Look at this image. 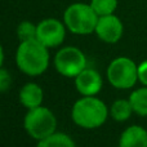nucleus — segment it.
<instances>
[{
	"label": "nucleus",
	"mask_w": 147,
	"mask_h": 147,
	"mask_svg": "<svg viewBox=\"0 0 147 147\" xmlns=\"http://www.w3.org/2000/svg\"><path fill=\"white\" fill-rule=\"evenodd\" d=\"M75 86L76 90L83 96H96L102 89V78L96 70L85 67L75 76Z\"/></svg>",
	"instance_id": "obj_9"
},
{
	"label": "nucleus",
	"mask_w": 147,
	"mask_h": 147,
	"mask_svg": "<svg viewBox=\"0 0 147 147\" xmlns=\"http://www.w3.org/2000/svg\"><path fill=\"white\" fill-rule=\"evenodd\" d=\"M36 147H76V146L70 136L65 134V133L54 132L53 134L39 141Z\"/></svg>",
	"instance_id": "obj_12"
},
{
	"label": "nucleus",
	"mask_w": 147,
	"mask_h": 147,
	"mask_svg": "<svg viewBox=\"0 0 147 147\" xmlns=\"http://www.w3.org/2000/svg\"><path fill=\"white\" fill-rule=\"evenodd\" d=\"M107 79L117 89H129L138 80V66L128 57L115 58L107 67Z\"/></svg>",
	"instance_id": "obj_5"
},
{
	"label": "nucleus",
	"mask_w": 147,
	"mask_h": 147,
	"mask_svg": "<svg viewBox=\"0 0 147 147\" xmlns=\"http://www.w3.org/2000/svg\"><path fill=\"white\" fill-rule=\"evenodd\" d=\"M129 101L133 107V112L141 116H147V86L133 90Z\"/></svg>",
	"instance_id": "obj_13"
},
{
	"label": "nucleus",
	"mask_w": 147,
	"mask_h": 147,
	"mask_svg": "<svg viewBox=\"0 0 147 147\" xmlns=\"http://www.w3.org/2000/svg\"><path fill=\"white\" fill-rule=\"evenodd\" d=\"M36 26H38L36 39L47 48H56L63 43L66 31H65V26L58 20L48 18L41 21Z\"/></svg>",
	"instance_id": "obj_7"
},
{
	"label": "nucleus",
	"mask_w": 147,
	"mask_h": 147,
	"mask_svg": "<svg viewBox=\"0 0 147 147\" xmlns=\"http://www.w3.org/2000/svg\"><path fill=\"white\" fill-rule=\"evenodd\" d=\"M43 90L40 85L35 83H27L21 88L20 90V102L26 109H35V107L41 106L43 102Z\"/></svg>",
	"instance_id": "obj_11"
},
{
	"label": "nucleus",
	"mask_w": 147,
	"mask_h": 147,
	"mask_svg": "<svg viewBox=\"0 0 147 147\" xmlns=\"http://www.w3.org/2000/svg\"><path fill=\"white\" fill-rule=\"evenodd\" d=\"M16 62L18 69L26 75H41L49 65L48 48L38 39L28 41H21L16 53Z\"/></svg>",
	"instance_id": "obj_1"
},
{
	"label": "nucleus",
	"mask_w": 147,
	"mask_h": 147,
	"mask_svg": "<svg viewBox=\"0 0 147 147\" xmlns=\"http://www.w3.org/2000/svg\"><path fill=\"white\" fill-rule=\"evenodd\" d=\"M119 147H147V130L140 125L127 128L120 136Z\"/></svg>",
	"instance_id": "obj_10"
},
{
	"label": "nucleus",
	"mask_w": 147,
	"mask_h": 147,
	"mask_svg": "<svg viewBox=\"0 0 147 147\" xmlns=\"http://www.w3.org/2000/svg\"><path fill=\"white\" fill-rule=\"evenodd\" d=\"M99 16L94 12L92 5L76 3L70 5L63 14L66 27L78 35H88L94 32Z\"/></svg>",
	"instance_id": "obj_3"
},
{
	"label": "nucleus",
	"mask_w": 147,
	"mask_h": 147,
	"mask_svg": "<svg viewBox=\"0 0 147 147\" xmlns=\"http://www.w3.org/2000/svg\"><path fill=\"white\" fill-rule=\"evenodd\" d=\"M12 84V78L7 70L0 67V92H5L10 88Z\"/></svg>",
	"instance_id": "obj_17"
},
{
	"label": "nucleus",
	"mask_w": 147,
	"mask_h": 147,
	"mask_svg": "<svg viewBox=\"0 0 147 147\" xmlns=\"http://www.w3.org/2000/svg\"><path fill=\"white\" fill-rule=\"evenodd\" d=\"M71 116L76 125L85 129H94L106 121L109 109L94 96H83L72 106Z\"/></svg>",
	"instance_id": "obj_2"
},
{
	"label": "nucleus",
	"mask_w": 147,
	"mask_h": 147,
	"mask_svg": "<svg viewBox=\"0 0 147 147\" xmlns=\"http://www.w3.org/2000/svg\"><path fill=\"white\" fill-rule=\"evenodd\" d=\"M90 5L99 17L101 16H109L114 14L115 9L117 7V0H92Z\"/></svg>",
	"instance_id": "obj_15"
},
{
	"label": "nucleus",
	"mask_w": 147,
	"mask_h": 147,
	"mask_svg": "<svg viewBox=\"0 0 147 147\" xmlns=\"http://www.w3.org/2000/svg\"><path fill=\"white\" fill-rule=\"evenodd\" d=\"M36 30H38V26H35L28 21H23L22 23H20L17 28V36L21 41L34 40L36 39Z\"/></svg>",
	"instance_id": "obj_16"
},
{
	"label": "nucleus",
	"mask_w": 147,
	"mask_h": 147,
	"mask_svg": "<svg viewBox=\"0 0 147 147\" xmlns=\"http://www.w3.org/2000/svg\"><path fill=\"white\" fill-rule=\"evenodd\" d=\"M3 61H4V52H3V48H1V45H0V67H1V65H3Z\"/></svg>",
	"instance_id": "obj_19"
},
{
	"label": "nucleus",
	"mask_w": 147,
	"mask_h": 147,
	"mask_svg": "<svg viewBox=\"0 0 147 147\" xmlns=\"http://www.w3.org/2000/svg\"><path fill=\"white\" fill-rule=\"evenodd\" d=\"M133 107L129 99H117L111 106V116L116 121H125L130 117Z\"/></svg>",
	"instance_id": "obj_14"
},
{
	"label": "nucleus",
	"mask_w": 147,
	"mask_h": 147,
	"mask_svg": "<svg viewBox=\"0 0 147 147\" xmlns=\"http://www.w3.org/2000/svg\"><path fill=\"white\" fill-rule=\"evenodd\" d=\"M54 67L66 78H75L86 67L84 53L76 47H65L54 57Z\"/></svg>",
	"instance_id": "obj_6"
},
{
	"label": "nucleus",
	"mask_w": 147,
	"mask_h": 147,
	"mask_svg": "<svg viewBox=\"0 0 147 147\" xmlns=\"http://www.w3.org/2000/svg\"><path fill=\"white\" fill-rule=\"evenodd\" d=\"M23 127L28 136L40 141L56 132L57 119L49 109L39 106L27 111L23 120Z\"/></svg>",
	"instance_id": "obj_4"
},
{
	"label": "nucleus",
	"mask_w": 147,
	"mask_h": 147,
	"mask_svg": "<svg viewBox=\"0 0 147 147\" xmlns=\"http://www.w3.org/2000/svg\"><path fill=\"white\" fill-rule=\"evenodd\" d=\"M94 32L105 43L114 44L119 41L123 36V23L114 14L101 16L98 18Z\"/></svg>",
	"instance_id": "obj_8"
},
{
	"label": "nucleus",
	"mask_w": 147,
	"mask_h": 147,
	"mask_svg": "<svg viewBox=\"0 0 147 147\" xmlns=\"http://www.w3.org/2000/svg\"><path fill=\"white\" fill-rule=\"evenodd\" d=\"M138 80L145 86H147V61L142 62L138 66Z\"/></svg>",
	"instance_id": "obj_18"
}]
</instances>
